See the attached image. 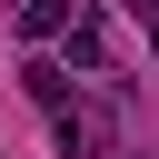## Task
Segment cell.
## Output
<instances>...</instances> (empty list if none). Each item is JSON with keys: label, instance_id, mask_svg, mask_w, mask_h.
<instances>
[{"label": "cell", "instance_id": "1", "mask_svg": "<svg viewBox=\"0 0 159 159\" xmlns=\"http://www.w3.org/2000/svg\"><path fill=\"white\" fill-rule=\"evenodd\" d=\"M60 149H70V159H109V119H99V109L60 119Z\"/></svg>", "mask_w": 159, "mask_h": 159}, {"label": "cell", "instance_id": "2", "mask_svg": "<svg viewBox=\"0 0 159 159\" xmlns=\"http://www.w3.org/2000/svg\"><path fill=\"white\" fill-rule=\"evenodd\" d=\"M70 20H80V0H20V30L30 40H70Z\"/></svg>", "mask_w": 159, "mask_h": 159}, {"label": "cell", "instance_id": "3", "mask_svg": "<svg viewBox=\"0 0 159 159\" xmlns=\"http://www.w3.org/2000/svg\"><path fill=\"white\" fill-rule=\"evenodd\" d=\"M70 60H80V70H99V60H109V20H89V10H80V20H70Z\"/></svg>", "mask_w": 159, "mask_h": 159}, {"label": "cell", "instance_id": "4", "mask_svg": "<svg viewBox=\"0 0 159 159\" xmlns=\"http://www.w3.org/2000/svg\"><path fill=\"white\" fill-rule=\"evenodd\" d=\"M20 80H30V99H40V109H60V99H70V80H60V70H50V60H30V70H20Z\"/></svg>", "mask_w": 159, "mask_h": 159}]
</instances>
